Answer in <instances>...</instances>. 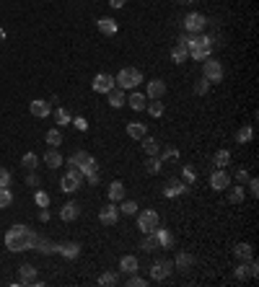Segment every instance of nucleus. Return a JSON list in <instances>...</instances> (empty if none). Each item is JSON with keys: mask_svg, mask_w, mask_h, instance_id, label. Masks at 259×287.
<instances>
[{"mask_svg": "<svg viewBox=\"0 0 259 287\" xmlns=\"http://www.w3.org/2000/svg\"><path fill=\"white\" fill-rule=\"evenodd\" d=\"M36 238L39 235L29 225H13L6 233V249L8 251H29V249H34Z\"/></svg>", "mask_w": 259, "mask_h": 287, "instance_id": "1", "label": "nucleus"}, {"mask_svg": "<svg viewBox=\"0 0 259 287\" xmlns=\"http://www.w3.org/2000/svg\"><path fill=\"white\" fill-rule=\"evenodd\" d=\"M212 50H215V39L197 34V36H194V41L189 44V57L197 60V62H202V60H207V57L212 55Z\"/></svg>", "mask_w": 259, "mask_h": 287, "instance_id": "2", "label": "nucleus"}, {"mask_svg": "<svg viewBox=\"0 0 259 287\" xmlns=\"http://www.w3.org/2000/svg\"><path fill=\"white\" fill-rule=\"evenodd\" d=\"M68 166H70V168H78L83 176H89V173L99 171V166H96V158H94V156H89V153H83V150L73 153V156L68 158Z\"/></svg>", "mask_w": 259, "mask_h": 287, "instance_id": "3", "label": "nucleus"}, {"mask_svg": "<svg viewBox=\"0 0 259 287\" xmlns=\"http://www.w3.org/2000/svg\"><path fill=\"white\" fill-rule=\"evenodd\" d=\"M114 83H117L119 88H127V91H135V88L143 83V73H140L138 68H122L119 75L114 78Z\"/></svg>", "mask_w": 259, "mask_h": 287, "instance_id": "4", "label": "nucleus"}, {"mask_svg": "<svg viewBox=\"0 0 259 287\" xmlns=\"http://www.w3.org/2000/svg\"><path fill=\"white\" fill-rule=\"evenodd\" d=\"M223 75H226V70H223V62H221V60H212V57L202 60V78H205V80L221 83Z\"/></svg>", "mask_w": 259, "mask_h": 287, "instance_id": "5", "label": "nucleus"}, {"mask_svg": "<svg viewBox=\"0 0 259 287\" xmlns=\"http://www.w3.org/2000/svg\"><path fill=\"white\" fill-rule=\"evenodd\" d=\"M158 225H161V220H158V212H156V210H143V212L138 215V228H140V233H153Z\"/></svg>", "mask_w": 259, "mask_h": 287, "instance_id": "6", "label": "nucleus"}, {"mask_svg": "<svg viewBox=\"0 0 259 287\" xmlns=\"http://www.w3.org/2000/svg\"><path fill=\"white\" fill-rule=\"evenodd\" d=\"M60 186H62V192H68V194L78 192V189L83 186V173H80L78 168H70V171L60 179Z\"/></svg>", "mask_w": 259, "mask_h": 287, "instance_id": "7", "label": "nucleus"}, {"mask_svg": "<svg viewBox=\"0 0 259 287\" xmlns=\"http://www.w3.org/2000/svg\"><path fill=\"white\" fill-rule=\"evenodd\" d=\"M184 29L189 31V34H202V29L207 26V18L202 16V13H197V11H192V13H187L184 16Z\"/></svg>", "mask_w": 259, "mask_h": 287, "instance_id": "8", "label": "nucleus"}, {"mask_svg": "<svg viewBox=\"0 0 259 287\" xmlns=\"http://www.w3.org/2000/svg\"><path fill=\"white\" fill-rule=\"evenodd\" d=\"M171 272H174V261L161 259V261H156L153 267H150V279H156V282L168 279V274H171Z\"/></svg>", "mask_w": 259, "mask_h": 287, "instance_id": "9", "label": "nucleus"}, {"mask_svg": "<svg viewBox=\"0 0 259 287\" xmlns=\"http://www.w3.org/2000/svg\"><path fill=\"white\" fill-rule=\"evenodd\" d=\"M210 186H212L215 192H226V189L231 186V176H228V171H226V168H215L212 176H210Z\"/></svg>", "mask_w": 259, "mask_h": 287, "instance_id": "10", "label": "nucleus"}, {"mask_svg": "<svg viewBox=\"0 0 259 287\" xmlns=\"http://www.w3.org/2000/svg\"><path fill=\"white\" fill-rule=\"evenodd\" d=\"M114 85H117V83H114V75H109V73H99V75L94 78V83H91V88H94L96 93H109Z\"/></svg>", "mask_w": 259, "mask_h": 287, "instance_id": "11", "label": "nucleus"}, {"mask_svg": "<svg viewBox=\"0 0 259 287\" xmlns=\"http://www.w3.org/2000/svg\"><path fill=\"white\" fill-rule=\"evenodd\" d=\"M117 220H119V207L112 202V205H104L99 210V223L101 225H117Z\"/></svg>", "mask_w": 259, "mask_h": 287, "instance_id": "12", "label": "nucleus"}, {"mask_svg": "<svg viewBox=\"0 0 259 287\" xmlns=\"http://www.w3.org/2000/svg\"><path fill=\"white\" fill-rule=\"evenodd\" d=\"M29 112H31L36 119H45V117L52 114V104L45 101V99H34V101L29 104Z\"/></svg>", "mask_w": 259, "mask_h": 287, "instance_id": "13", "label": "nucleus"}, {"mask_svg": "<svg viewBox=\"0 0 259 287\" xmlns=\"http://www.w3.org/2000/svg\"><path fill=\"white\" fill-rule=\"evenodd\" d=\"M18 272H21V282L18 284H41V279H36V269L31 267V264H21Z\"/></svg>", "mask_w": 259, "mask_h": 287, "instance_id": "14", "label": "nucleus"}, {"mask_svg": "<svg viewBox=\"0 0 259 287\" xmlns=\"http://www.w3.org/2000/svg\"><path fill=\"white\" fill-rule=\"evenodd\" d=\"M96 26H99V31H101L104 36H114L117 29H119V26H117V21L109 18V16H101V18L96 21Z\"/></svg>", "mask_w": 259, "mask_h": 287, "instance_id": "15", "label": "nucleus"}, {"mask_svg": "<svg viewBox=\"0 0 259 287\" xmlns=\"http://www.w3.org/2000/svg\"><path fill=\"white\" fill-rule=\"evenodd\" d=\"M80 215V205L78 202H68L62 210H60V220H65V223H73V220H78Z\"/></svg>", "mask_w": 259, "mask_h": 287, "instance_id": "16", "label": "nucleus"}, {"mask_svg": "<svg viewBox=\"0 0 259 287\" xmlns=\"http://www.w3.org/2000/svg\"><path fill=\"white\" fill-rule=\"evenodd\" d=\"M163 93H166V83L161 80V78H153L148 83V99H163Z\"/></svg>", "mask_w": 259, "mask_h": 287, "instance_id": "17", "label": "nucleus"}, {"mask_svg": "<svg viewBox=\"0 0 259 287\" xmlns=\"http://www.w3.org/2000/svg\"><path fill=\"white\" fill-rule=\"evenodd\" d=\"M153 235H156V241H158V246H161V249H171V246H174V233H171V230H166V228H156Z\"/></svg>", "mask_w": 259, "mask_h": 287, "instance_id": "18", "label": "nucleus"}, {"mask_svg": "<svg viewBox=\"0 0 259 287\" xmlns=\"http://www.w3.org/2000/svg\"><path fill=\"white\" fill-rule=\"evenodd\" d=\"M184 192H187V184L179 181V179H171V181L163 186V197H179V194H184Z\"/></svg>", "mask_w": 259, "mask_h": 287, "instance_id": "19", "label": "nucleus"}, {"mask_svg": "<svg viewBox=\"0 0 259 287\" xmlns=\"http://www.w3.org/2000/svg\"><path fill=\"white\" fill-rule=\"evenodd\" d=\"M60 256H65V259H78L80 256V246L78 244H57V249H55Z\"/></svg>", "mask_w": 259, "mask_h": 287, "instance_id": "20", "label": "nucleus"}, {"mask_svg": "<svg viewBox=\"0 0 259 287\" xmlns=\"http://www.w3.org/2000/svg\"><path fill=\"white\" fill-rule=\"evenodd\" d=\"M138 269H140V264H138L135 256H122L119 259V272L122 274H135Z\"/></svg>", "mask_w": 259, "mask_h": 287, "instance_id": "21", "label": "nucleus"}, {"mask_svg": "<svg viewBox=\"0 0 259 287\" xmlns=\"http://www.w3.org/2000/svg\"><path fill=\"white\" fill-rule=\"evenodd\" d=\"M127 135L133 140H143L148 135V127L143 122H127Z\"/></svg>", "mask_w": 259, "mask_h": 287, "instance_id": "22", "label": "nucleus"}, {"mask_svg": "<svg viewBox=\"0 0 259 287\" xmlns=\"http://www.w3.org/2000/svg\"><path fill=\"white\" fill-rule=\"evenodd\" d=\"M106 99H109V106H114V109H119V106H124V88H119V85H114L109 93H106Z\"/></svg>", "mask_w": 259, "mask_h": 287, "instance_id": "23", "label": "nucleus"}, {"mask_svg": "<svg viewBox=\"0 0 259 287\" xmlns=\"http://www.w3.org/2000/svg\"><path fill=\"white\" fill-rule=\"evenodd\" d=\"M122 200H124V184L122 181H112L109 184V202L119 205Z\"/></svg>", "mask_w": 259, "mask_h": 287, "instance_id": "24", "label": "nucleus"}, {"mask_svg": "<svg viewBox=\"0 0 259 287\" xmlns=\"http://www.w3.org/2000/svg\"><path fill=\"white\" fill-rule=\"evenodd\" d=\"M226 192H228V202H231V205H239V202H244V197H246V192H244V184H239V186H228Z\"/></svg>", "mask_w": 259, "mask_h": 287, "instance_id": "25", "label": "nucleus"}, {"mask_svg": "<svg viewBox=\"0 0 259 287\" xmlns=\"http://www.w3.org/2000/svg\"><path fill=\"white\" fill-rule=\"evenodd\" d=\"M45 163H47L50 168H60L65 161H62V156L57 153V148H50V150L45 153Z\"/></svg>", "mask_w": 259, "mask_h": 287, "instance_id": "26", "label": "nucleus"}, {"mask_svg": "<svg viewBox=\"0 0 259 287\" xmlns=\"http://www.w3.org/2000/svg\"><path fill=\"white\" fill-rule=\"evenodd\" d=\"M145 109H148V114L153 117V119L163 117V112H166V106L161 104V99H150V104H145Z\"/></svg>", "mask_w": 259, "mask_h": 287, "instance_id": "27", "label": "nucleus"}, {"mask_svg": "<svg viewBox=\"0 0 259 287\" xmlns=\"http://www.w3.org/2000/svg\"><path fill=\"white\" fill-rule=\"evenodd\" d=\"M145 104H148V96H145V93H140V91H133V93H130V106H133L135 112H143Z\"/></svg>", "mask_w": 259, "mask_h": 287, "instance_id": "28", "label": "nucleus"}, {"mask_svg": "<svg viewBox=\"0 0 259 287\" xmlns=\"http://www.w3.org/2000/svg\"><path fill=\"white\" fill-rule=\"evenodd\" d=\"M140 142H143V150L148 153V156H158V153H161V145H158L156 137H148V135H145Z\"/></svg>", "mask_w": 259, "mask_h": 287, "instance_id": "29", "label": "nucleus"}, {"mask_svg": "<svg viewBox=\"0 0 259 287\" xmlns=\"http://www.w3.org/2000/svg\"><path fill=\"white\" fill-rule=\"evenodd\" d=\"M233 254H236V259H241V261H249L251 256H254V249H251V244H239L233 249Z\"/></svg>", "mask_w": 259, "mask_h": 287, "instance_id": "30", "label": "nucleus"}, {"mask_svg": "<svg viewBox=\"0 0 259 287\" xmlns=\"http://www.w3.org/2000/svg\"><path fill=\"white\" fill-rule=\"evenodd\" d=\"M251 137H254V129H251L249 124H244L239 132H236V142H239V145H246V142H251Z\"/></svg>", "mask_w": 259, "mask_h": 287, "instance_id": "31", "label": "nucleus"}, {"mask_svg": "<svg viewBox=\"0 0 259 287\" xmlns=\"http://www.w3.org/2000/svg\"><path fill=\"white\" fill-rule=\"evenodd\" d=\"M161 158L158 156H148V161H145V171L150 173V176H156V173H161Z\"/></svg>", "mask_w": 259, "mask_h": 287, "instance_id": "32", "label": "nucleus"}, {"mask_svg": "<svg viewBox=\"0 0 259 287\" xmlns=\"http://www.w3.org/2000/svg\"><path fill=\"white\" fill-rule=\"evenodd\" d=\"M187 57H189V50L184 47V44H177V47L171 50V60H174L177 65H182V62H184Z\"/></svg>", "mask_w": 259, "mask_h": 287, "instance_id": "33", "label": "nucleus"}, {"mask_svg": "<svg viewBox=\"0 0 259 287\" xmlns=\"http://www.w3.org/2000/svg\"><path fill=\"white\" fill-rule=\"evenodd\" d=\"M231 163V153L228 150H218V153H215V156H212V166H218V168H226Z\"/></svg>", "mask_w": 259, "mask_h": 287, "instance_id": "34", "label": "nucleus"}, {"mask_svg": "<svg viewBox=\"0 0 259 287\" xmlns=\"http://www.w3.org/2000/svg\"><path fill=\"white\" fill-rule=\"evenodd\" d=\"M34 249H36L39 254H55L57 244H50V241H45V238H36V244H34Z\"/></svg>", "mask_w": 259, "mask_h": 287, "instance_id": "35", "label": "nucleus"}, {"mask_svg": "<svg viewBox=\"0 0 259 287\" xmlns=\"http://www.w3.org/2000/svg\"><path fill=\"white\" fill-rule=\"evenodd\" d=\"M47 145H50V148H60V145H62V132H60L57 127L47 132Z\"/></svg>", "mask_w": 259, "mask_h": 287, "instance_id": "36", "label": "nucleus"}, {"mask_svg": "<svg viewBox=\"0 0 259 287\" xmlns=\"http://www.w3.org/2000/svg\"><path fill=\"white\" fill-rule=\"evenodd\" d=\"M99 284H104V287H114V284H119V274H114V272H104V274L99 277Z\"/></svg>", "mask_w": 259, "mask_h": 287, "instance_id": "37", "label": "nucleus"}, {"mask_svg": "<svg viewBox=\"0 0 259 287\" xmlns=\"http://www.w3.org/2000/svg\"><path fill=\"white\" fill-rule=\"evenodd\" d=\"M156 249H161V246H158V241H156V235H153V233H145V241H143V251L153 254Z\"/></svg>", "mask_w": 259, "mask_h": 287, "instance_id": "38", "label": "nucleus"}, {"mask_svg": "<svg viewBox=\"0 0 259 287\" xmlns=\"http://www.w3.org/2000/svg\"><path fill=\"white\" fill-rule=\"evenodd\" d=\"M36 163H39V156H36V153H26V156L21 158V166H24L26 171H34Z\"/></svg>", "mask_w": 259, "mask_h": 287, "instance_id": "39", "label": "nucleus"}, {"mask_svg": "<svg viewBox=\"0 0 259 287\" xmlns=\"http://www.w3.org/2000/svg\"><path fill=\"white\" fill-rule=\"evenodd\" d=\"M119 212L127 215V217H130V215H138V205H135L133 200H122V202H119Z\"/></svg>", "mask_w": 259, "mask_h": 287, "instance_id": "40", "label": "nucleus"}, {"mask_svg": "<svg viewBox=\"0 0 259 287\" xmlns=\"http://www.w3.org/2000/svg\"><path fill=\"white\" fill-rule=\"evenodd\" d=\"M55 122H57V127L70 124V122H73V119H70V112H68V109H57V112H55Z\"/></svg>", "mask_w": 259, "mask_h": 287, "instance_id": "41", "label": "nucleus"}, {"mask_svg": "<svg viewBox=\"0 0 259 287\" xmlns=\"http://www.w3.org/2000/svg\"><path fill=\"white\" fill-rule=\"evenodd\" d=\"M11 202H13V194H11V189H8V186H0V210L11 207Z\"/></svg>", "mask_w": 259, "mask_h": 287, "instance_id": "42", "label": "nucleus"}, {"mask_svg": "<svg viewBox=\"0 0 259 287\" xmlns=\"http://www.w3.org/2000/svg\"><path fill=\"white\" fill-rule=\"evenodd\" d=\"M194 264V259L189 256V254H179L177 259H174V267H179V269H189Z\"/></svg>", "mask_w": 259, "mask_h": 287, "instance_id": "43", "label": "nucleus"}, {"mask_svg": "<svg viewBox=\"0 0 259 287\" xmlns=\"http://www.w3.org/2000/svg\"><path fill=\"white\" fill-rule=\"evenodd\" d=\"M34 202H36V207H50V194L41 192V189H36V192H34Z\"/></svg>", "mask_w": 259, "mask_h": 287, "instance_id": "44", "label": "nucleus"}, {"mask_svg": "<svg viewBox=\"0 0 259 287\" xmlns=\"http://www.w3.org/2000/svg\"><path fill=\"white\" fill-rule=\"evenodd\" d=\"M158 158H161V163H166V161H174V158H179V153H177V148H166L163 153H158Z\"/></svg>", "mask_w": 259, "mask_h": 287, "instance_id": "45", "label": "nucleus"}, {"mask_svg": "<svg viewBox=\"0 0 259 287\" xmlns=\"http://www.w3.org/2000/svg\"><path fill=\"white\" fill-rule=\"evenodd\" d=\"M210 91V80H205V78H200L197 83H194V93H197V96H205Z\"/></svg>", "mask_w": 259, "mask_h": 287, "instance_id": "46", "label": "nucleus"}, {"mask_svg": "<svg viewBox=\"0 0 259 287\" xmlns=\"http://www.w3.org/2000/svg\"><path fill=\"white\" fill-rule=\"evenodd\" d=\"M127 284H130V287H145V284H148V279H145V277H140V274L135 272V274H130Z\"/></svg>", "mask_w": 259, "mask_h": 287, "instance_id": "47", "label": "nucleus"}, {"mask_svg": "<svg viewBox=\"0 0 259 287\" xmlns=\"http://www.w3.org/2000/svg\"><path fill=\"white\" fill-rule=\"evenodd\" d=\"M233 277H236V279H246V277H249V264H246V261H241L239 267H236Z\"/></svg>", "mask_w": 259, "mask_h": 287, "instance_id": "48", "label": "nucleus"}, {"mask_svg": "<svg viewBox=\"0 0 259 287\" xmlns=\"http://www.w3.org/2000/svg\"><path fill=\"white\" fill-rule=\"evenodd\" d=\"M194 179H197V171L192 166H184V184H194Z\"/></svg>", "mask_w": 259, "mask_h": 287, "instance_id": "49", "label": "nucleus"}, {"mask_svg": "<svg viewBox=\"0 0 259 287\" xmlns=\"http://www.w3.org/2000/svg\"><path fill=\"white\" fill-rule=\"evenodd\" d=\"M11 181H13L11 171L8 168H0V186H11Z\"/></svg>", "mask_w": 259, "mask_h": 287, "instance_id": "50", "label": "nucleus"}, {"mask_svg": "<svg viewBox=\"0 0 259 287\" xmlns=\"http://www.w3.org/2000/svg\"><path fill=\"white\" fill-rule=\"evenodd\" d=\"M73 127H75L78 132H85V129H89V122H85L83 117H75V119H73Z\"/></svg>", "mask_w": 259, "mask_h": 287, "instance_id": "51", "label": "nucleus"}, {"mask_svg": "<svg viewBox=\"0 0 259 287\" xmlns=\"http://www.w3.org/2000/svg\"><path fill=\"white\" fill-rule=\"evenodd\" d=\"M246 186H249V194H251V197H256V194H259V181H256V179H251V176H249Z\"/></svg>", "mask_w": 259, "mask_h": 287, "instance_id": "52", "label": "nucleus"}, {"mask_svg": "<svg viewBox=\"0 0 259 287\" xmlns=\"http://www.w3.org/2000/svg\"><path fill=\"white\" fill-rule=\"evenodd\" d=\"M236 181H239V184H246V181H249V171H246V168H239V171H236Z\"/></svg>", "mask_w": 259, "mask_h": 287, "instance_id": "53", "label": "nucleus"}, {"mask_svg": "<svg viewBox=\"0 0 259 287\" xmlns=\"http://www.w3.org/2000/svg\"><path fill=\"white\" fill-rule=\"evenodd\" d=\"M85 179H89V184H99V171H94V173H89V176H85Z\"/></svg>", "mask_w": 259, "mask_h": 287, "instance_id": "54", "label": "nucleus"}, {"mask_svg": "<svg viewBox=\"0 0 259 287\" xmlns=\"http://www.w3.org/2000/svg\"><path fill=\"white\" fill-rule=\"evenodd\" d=\"M39 220H41V223H47V220H50V210H47V207H41V212H39Z\"/></svg>", "mask_w": 259, "mask_h": 287, "instance_id": "55", "label": "nucleus"}, {"mask_svg": "<svg viewBox=\"0 0 259 287\" xmlns=\"http://www.w3.org/2000/svg\"><path fill=\"white\" fill-rule=\"evenodd\" d=\"M124 3H127V0H109V6H112V8H122Z\"/></svg>", "mask_w": 259, "mask_h": 287, "instance_id": "56", "label": "nucleus"}, {"mask_svg": "<svg viewBox=\"0 0 259 287\" xmlns=\"http://www.w3.org/2000/svg\"><path fill=\"white\" fill-rule=\"evenodd\" d=\"M179 3H184V6H189V3H194V0H179Z\"/></svg>", "mask_w": 259, "mask_h": 287, "instance_id": "57", "label": "nucleus"}, {"mask_svg": "<svg viewBox=\"0 0 259 287\" xmlns=\"http://www.w3.org/2000/svg\"><path fill=\"white\" fill-rule=\"evenodd\" d=\"M3 39H6V31H3V29H0V41H3Z\"/></svg>", "mask_w": 259, "mask_h": 287, "instance_id": "58", "label": "nucleus"}]
</instances>
